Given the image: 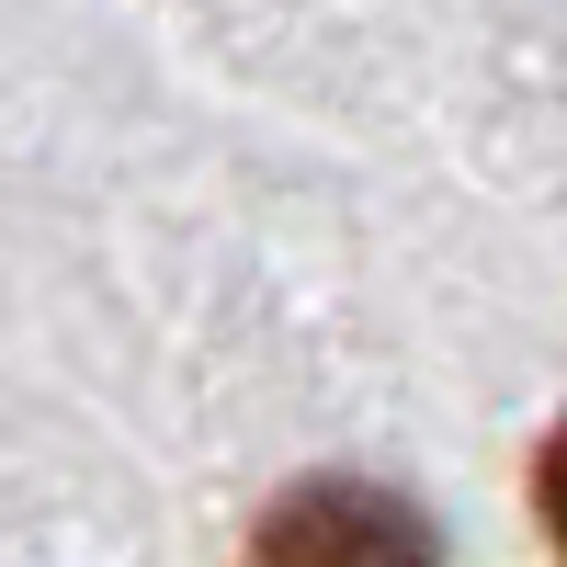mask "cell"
<instances>
[{
	"label": "cell",
	"instance_id": "6da1fadb",
	"mask_svg": "<svg viewBox=\"0 0 567 567\" xmlns=\"http://www.w3.org/2000/svg\"><path fill=\"white\" fill-rule=\"evenodd\" d=\"M261 567H443V534L420 523L398 488L318 477V488H296V499H272Z\"/></svg>",
	"mask_w": 567,
	"mask_h": 567
}]
</instances>
